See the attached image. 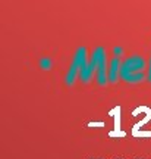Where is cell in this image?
Returning <instances> with one entry per match:
<instances>
[{
  "mask_svg": "<svg viewBox=\"0 0 151 159\" xmlns=\"http://www.w3.org/2000/svg\"><path fill=\"white\" fill-rule=\"evenodd\" d=\"M144 68H145V61L140 56H132L122 63L119 74H120V77H122L125 81H128V83H136V81H141V80L144 78V74H142V72L134 74V72L142 71Z\"/></svg>",
  "mask_w": 151,
  "mask_h": 159,
  "instance_id": "1",
  "label": "cell"
},
{
  "mask_svg": "<svg viewBox=\"0 0 151 159\" xmlns=\"http://www.w3.org/2000/svg\"><path fill=\"white\" fill-rule=\"evenodd\" d=\"M75 56L78 57V62H79V75H81V80L84 83H88L91 80V75L94 74V71H97L98 68V55L97 52L94 50L93 53V57H91L90 62H87V49L85 47H79Z\"/></svg>",
  "mask_w": 151,
  "mask_h": 159,
  "instance_id": "2",
  "label": "cell"
},
{
  "mask_svg": "<svg viewBox=\"0 0 151 159\" xmlns=\"http://www.w3.org/2000/svg\"><path fill=\"white\" fill-rule=\"evenodd\" d=\"M107 115L113 118V130L109 133V137L110 139H125L126 131L122 130V106L116 105L114 108L109 111Z\"/></svg>",
  "mask_w": 151,
  "mask_h": 159,
  "instance_id": "3",
  "label": "cell"
},
{
  "mask_svg": "<svg viewBox=\"0 0 151 159\" xmlns=\"http://www.w3.org/2000/svg\"><path fill=\"white\" fill-rule=\"evenodd\" d=\"M97 55H98V68H97V81L100 85H106L107 77H109V69H107V59H106V52L104 47L98 46L97 49Z\"/></svg>",
  "mask_w": 151,
  "mask_h": 159,
  "instance_id": "4",
  "label": "cell"
},
{
  "mask_svg": "<svg viewBox=\"0 0 151 159\" xmlns=\"http://www.w3.org/2000/svg\"><path fill=\"white\" fill-rule=\"evenodd\" d=\"M142 108H144V118L141 119L140 122L134 124L132 130H131V134H132V133H138V131H142V127H144L145 124H148V122L151 121V108H148V106H145V105H142Z\"/></svg>",
  "mask_w": 151,
  "mask_h": 159,
  "instance_id": "5",
  "label": "cell"
},
{
  "mask_svg": "<svg viewBox=\"0 0 151 159\" xmlns=\"http://www.w3.org/2000/svg\"><path fill=\"white\" fill-rule=\"evenodd\" d=\"M120 66H122V63L119 61V57L114 56L112 59V62H110V68H109V81H112V83L116 81L118 72H120Z\"/></svg>",
  "mask_w": 151,
  "mask_h": 159,
  "instance_id": "6",
  "label": "cell"
},
{
  "mask_svg": "<svg viewBox=\"0 0 151 159\" xmlns=\"http://www.w3.org/2000/svg\"><path fill=\"white\" fill-rule=\"evenodd\" d=\"M76 72H79V62H78V57L75 56V57H73L72 65H71V68H69V71H67V75H66V84L67 85H72L73 84Z\"/></svg>",
  "mask_w": 151,
  "mask_h": 159,
  "instance_id": "7",
  "label": "cell"
},
{
  "mask_svg": "<svg viewBox=\"0 0 151 159\" xmlns=\"http://www.w3.org/2000/svg\"><path fill=\"white\" fill-rule=\"evenodd\" d=\"M132 137H135V139H150L151 137V131H138V133H132L131 134Z\"/></svg>",
  "mask_w": 151,
  "mask_h": 159,
  "instance_id": "8",
  "label": "cell"
},
{
  "mask_svg": "<svg viewBox=\"0 0 151 159\" xmlns=\"http://www.w3.org/2000/svg\"><path fill=\"white\" fill-rule=\"evenodd\" d=\"M87 127H90V128H103V127H106V124L103 121H91V122L87 124Z\"/></svg>",
  "mask_w": 151,
  "mask_h": 159,
  "instance_id": "9",
  "label": "cell"
},
{
  "mask_svg": "<svg viewBox=\"0 0 151 159\" xmlns=\"http://www.w3.org/2000/svg\"><path fill=\"white\" fill-rule=\"evenodd\" d=\"M148 81H151V59H150V68H148Z\"/></svg>",
  "mask_w": 151,
  "mask_h": 159,
  "instance_id": "10",
  "label": "cell"
}]
</instances>
